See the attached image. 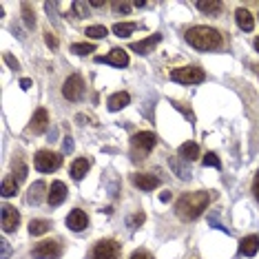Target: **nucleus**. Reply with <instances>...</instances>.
Returning <instances> with one entry per match:
<instances>
[{
  "instance_id": "nucleus-42",
  "label": "nucleus",
  "mask_w": 259,
  "mask_h": 259,
  "mask_svg": "<svg viewBox=\"0 0 259 259\" xmlns=\"http://www.w3.org/2000/svg\"><path fill=\"white\" fill-rule=\"evenodd\" d=\"M20 87H22V89H29V87H31V80H29V78L20 80Z\"/></svg>"
},
{
  "instance_id": "nucleus-24",
  "label": "nucleus",
  "mask_w": 259,
  "mask_h": 259,
  "mask_svg": "<svg viewBox=\"0 0 259 259\" xmlns=\"http://www.w3.org/2000/svg\"><path fill=\"white\" fill-rule=\"evenodd\" d=\"M197 9L202 11V14L215 16V14H220V11L224 9V5L220 3V0H213V3H197Z\"/></svg>"
},
{
  "instance_id": "nucleus-9",
  "label": "nucleus",
  "mask_w": 259,
  "mask_h": 259,
  "mask_svg": "<svg viewBox=\"0 0 259 259\" xmlns=\"http://www.w3.org/2000/svg\"><path fill=\"white\" fill-rule=\"evenodd\" d=\"M160 40H162V33H153V36L140 40V42H131V47H128V49L135 51V54H140V56H149L151 51L155 49L157 45H160Z\"/></svg>"
},
{
  "instance_id": "nucleus-10",
  "label": "nucleus",
  "mask_w": 259,
  "mask_h": 259,
  "mask_svg": "<svg viewBox=\"0 0 259 259\" xmlns=\"http://www.w3.org/2000/svg\"><path fill=\"white\" fill-rule=\"evenodd\" d=\"M18 224H20L18 210H16L14 206L5 204V206H3V231H5V233H14L16 228H18Z\"/></svg>"
},
{
  "instance_id": "nucleus-39",
  "label": "nucleus",
  "mask_w": 259,
  "mask_h": 259,
  "mask_svg": "<svg viewBox=\"0 0 259 259\" xmlns=\"http://www.w3.org/2000/svg\"><path fill=\"white\" fill-rule=\"evenodd\" d=\"M71 151H73V140L67 135V138H64V153H71Z\"/></svg>"
},
{
  "instance_id": "nucleus-41",
  "label": "nucleus",
  "mask_w": 259,
  "mask_h": 259,
  "mask_svg": "<svg viewBox=\"0 0 259 259\" xmlns=\"http://www.w3.org/2000/svg\"><path fill=\"white\" fill-rule=\"evenodd\" d=\"M89 7H96V9H102L104 3H100V0H93V3H89Z\"/></svg>"
},
{
  "instance_id": "nucleus-6",
  "label": "nucleus",
  "mask_w": 259,
  "mask_h": 259,
  "mask_svg": "<svg viewBox=\"0 0 259 259\" xmlns=\"http://www.w3.org/2000/svg\"><path fill=\"white\" fill-rule=\"evenodd\" d=\"M62 96L71 102H78V100L84 96V82H82L80 75H69L62 84Z\"/></svg>"
},
{
  "instance_id": "nucleus-1",
  "label": "nucleus",
  "mask_w": 259,
  "mask_h": 259,
  "mask_svg": "<svg viewBox=\"0 0 259 259\" xmlns=\"http://www.w3.org/2000/svg\"><path fill=\"white\" fill-rule=\"evenodd\" d=\"M217 195L213 191H197V193H184L178 202H175V210L182 220L191 222V220H197L199 215L206 210V206L213 202Z\"/></svg>"
},
{
  "instance_id": "nucleus-17",
  "label": "nucleus",
  "mask_w": 259,
  "mask_h": 259,
  "mask_svg": "<svg viewBox=\"0 0 259 259\" xmlns=\"http://www.w3.org/2000/svg\"><path fill=\"white\" fill-rule=\"evenodd\" d=\"M235 20H237V25H239L241 31H252V27H255V20H252V14L248 9H237Z\"/></svg>"
},
{
  "instance_id": "nucleus-8",
  "label": "nucleus",
  "mask_w": 259,
  "mask_h": 259,
  "mask_svg": "<svg viewBox=\"0 0 259 259\" xmlns=\"http://www.w3.org/2000/svg\"><path fill=\"white\" fill-rule=\"evenodd\" d=\"M93 259H120V244L113 239L98 241L96 250H93Z\"/></svg>"
},
{
  "instance_id": "nucleus-27",
  "label": "nucleus",
  "mask_w": 259,
  "mask_h": 259,
  "mask_svg": "<svg viewBox=\"0 0 259 259\" xmlns=\"http://www.w3.org/2000/svg\"><path fill=\"white\" fill-rule=\"evenodd\" d=\"M71 51L75 56H87V54H91V51H96V47L91 42H75V45H71Z\"/></svg>"
},
{
  "instance_id": "nucleus-18",
  "label": "nucleus",
  "mask_w": 259,
  "mask_h": 259,
  "mask_svg": "<svg viewBox=\"0 0 259 259\" xmlns=\"http://www.w3.org/2000/svg\"><path fill=\"white\" fill-rule=\"evenodd\" d=\"M128 102H131V96H128V93H124V91L113 93V96L109 98V111H120V109H124Z\"/></svg>"
},
{
  "instance_id": "nucleus-33",
  "label": "nucleus",
  "mask_w": 259,
  "mask_h": 259,
  "mask_svg": "<svg viewBox=\"0 0 259 259\" xmlns=\"http://www.w3.org/2000/svg\"><path fill=\"white\" fill-rule=\"evenodd\" d=\"M131 7H133L131 3H111V9H113L115 14H128Z\"/></svg>"
},
{
  "instance_id": "nucleus-21",
  "label": "nucleus",
  "mask_w": 259,
  "mask_h": 259,
  "mask_svg": "<svg viewBox=\"0 0 259 259\" xmlns=\"http://www.w3.org/2000/svg\"><path fill=\"white\" fill-rule=\"evenodd\" d=\"M89 160H84V157H80V160H75L71 164V175H73V180H82L87 173H89Z\"/></svg>"
},
{
  "instance_id": "nucleus-13",
  "label": "nucleus",
  "mask_w": 259,
  "mask_h": 259,
  "mask_svg": "<svg viewBox=\"0 0 259 259\" xmlns=\"http://www.w3.org/2000/svg\"><path fill=\"white\" fill-rule=\"evenodd\" d=\"M67 226L71 228V231L80 233V231H84V228L89 226V217H87V213H82L80 208H75V210H71V213L67 215Z\"/></svg>"
},
{
  "instance_id": "nucleus-36",
  "label": "nucleus",
  "mask_w": 259,
  "mask_h": 259,
  "mask_svg": "<svg viewBox=\"0 0 259 259\" xmlns=\"http://www.w3.org/2000/svg\"><path fill=\"white\" fill-rule=\"evenodd\" d=\"M131 259H153V255L151 252H146V250H135L131 255Z\"/></svg>"
},
{
  "instance_id": "nucleus-7",
  "label": "nucleus",
  "mask_w": 259,
  "mask_h": 259,
  "mask_svg": "<svg viewBox=\"0 0 259 259\" xmlns=\"http://www.w3.org/2000/svg\"><path fill=\"white\" fill-rule=\"evenodd\" d=\"M131 142H133V149L140 151V160H144L146 153H151L153 146L157 144V138H155V135H153L151 131H140V133L133 135Z\"/></svg>"
},
{
  "instance_id": "nucleus-20",
  "label": "nucleus",
  "mask_w": 259,
  "mask_h": 259,
  "mask_svg": "<svg viewBox=\"0 0 259 259\" xmlns=\"http://www.w3.org/2000/svg\"><path fill=\"white\" fill-rule=\"evenodd\" d=\"M47 191L45 182H36V184L29 186V195H27V202L29 204H40L42 202V193Z\"/></svg>"
},
{
  "instance_id": "nucleus-19",
  "label": "nucleus",
  "mask_w": 259,
  "mask_h": 259,
  "mask_svg": "<svg viewBox=\"0 0 259 259\" xmlns=\"http://www.w3.org/2000/svg\"><path fill=\"white\" fill-rule=\"evenodd\" d=\"M180 157H184L186 162H193V160H197L199 157V146L195 142H184L180 146Z\"/></svg>"
},
{
  "instance_id": "nucleus-26",
  "label": "nucleus",
  "mask_w": 259,
  "mask_h": 259,
  "mask_svg": "<svg viewBox=\"0 0 259 259\" xmlns=\"http://www.w3.org/2000/svg\"><path fill=\"white\" fill-rule=\"evenodd\" d=\"M170 168H173L175 173H180L182 180H191V168L184 166V164H182L178 157H170Z\"/></svg>"
},
{
  "instance_id": "nucleus-25",
  "label": "nucleus",
  "mask_w": 259,
  "mask_h": 259,
  "mask_svg": "<svg viewBox=\"0 0 259 259\" xmlns=\"http://www.w3.org/2000/svg\"><path fill=\"white\" fill-rule=\"evenodd\" d=\"M18 193V180L16 178H5L3 180V195L5 197H11Z\"/></svg>"
},
{
  "instance_id": "nucleus-38",
  "label": "nucleus",
  "mask_w": 259,
  "mask_h": 259,
  "mask_svg": "<svg viewBox=\"0 0 259 259\" xmlns=\"http://www.w3.org/2000/svg\"><path fill=\"white\" fill-rule=\"evenodd\" d=\"M0 246H3V259H7V257H9V252H11L9 244H7V239H3V241H0Z\"/></svg>"
},
{
  "instance_id": "nucleus-30",
  "label": "nucleus",
  "mask_w": 259,
  "mask_h": 259,
  "mask_svg": "<svg viewBox=\"0 0 259 259\" xmlns=\"http://www.w3.org/2000/svg\"><path fill=\"white\" fill-rule=\"evenodd\" d=\"M14 178L16 180H18V182H22V180H25L27 178V166H25V164H22L20 160H14Z\"/></svg>"
},
{
  "instance_id": "nucleus-35",
  "label": "nucleus",
  "mask_w": 259,
  "mask_h": 259,
  "mask_svg": "<svg viewBox=\"0 0 259 259\" xmlns=\"http://www.w3.org/2000/svg\"><path fill=\"white\" fill-rule=\"evenodd\" d=\"M45 40H47V45L51 47V49H58V40H56V36L51 31H47L45 33Z\"/></svg>"
},
{
  "instance_id": "nucleus-43",
  "label": "nucleus",
  "mask_w": 259,
  "mask_h": 259,
  "mask_svg": "<svg viewBox=\"0 0 259 259\" xmlns=\"http://www.w3.org/2000/svg\"><path fill=\"white\" fill-rule=\"evenodd\" d=\"M168 199H170V193L164 191V193H162V202H168Z\"/></svg>"
},
{
  "instance_id": "nucleus-12",
  "label": "nucleus",
  "mask_w": 259,
  "mask_h": 259,
  "mask_svg": "<svg viewBox=\"0 0 259 259\" xmlns=\"http://www.w3.org/2000/svg\"><path fill=\"white\" fill-rule=\"evenodd\" d=\"M133 186L142 188V191H155L157 186H160V178H155V175H149V173H135L133 178Z\"/></svg>"
},
{
  "instance_id": "nucleus-44",
  "label": "nucleus",
  "mask_w": 259,
  "mask_h": 259,
  "mask_svg": "<svg viewBox=\"0 0 259 259\" xmlns=\"http://www.w3.org/2000/svg\"><path fill=\"white\" fill-rule=\"evenodd\" d=\"M255 49H257V51H259V38H257V40H255Z\"/></svg>"
},
{
  "instance_id": "nucleus-29",
  "label": "nucleus",
  "mask_w": 259,
  "mask_h": 259,
  "mask_svg": "<svg viewBox=\"0 0 259 259\" xmlns=\"http://www.w3.org/2000/svg\"><path fill=\"white\" fill-rule=\"evenodd\" d=\"M71 7H73L75 18H87V14H89V5H87V3H82V0H75V3L71 5Z\"/></svg>"
},
{
  "instance_id": "nucleus-32",
  "label": "nucleus",
  "mask_w": 259,
  "mask_h": 259,
  "mask_svg": "<svg viewBox=\"0 0 259 259\" xmlns=\"http://www.w3.org/2000/svg\"><path fill=\"white\" fill-rule=\"evenodd\" d=\"M22 14H25V22H27V27L31 29L33 25H36V18H33V14H31V7H29V3H22Z\"/></svg>"
},
{
  "instance_id": "nucleus-15",
  "label": "nucleus",
  "mask_w": 259,
  "mask_h": 259,
  "mask_svg": "<svg viewBox=\"0 0 259 259\" xmlns=\"http://www.w3.org/2000/svg\"><path fill=\"white\" fill-rule=\"evenodd\" d=\"M47 126H49V113H47V109H38L36 113H33V117H31L29 128H31L33 133H45Z\"/></svg>"
},
{
  "instance_id": "nucleus-16",
  "label": "nucleus",
  "mask_w": 259,
  "mask_h": 259,
  "mask_svg": "<svg viewBox=\"0 0 259 259\" xmlns=\"http://www.w3.org/2000/svg\"><path fill=\"white\" fill-rule=\"evenodd\" d=\"M259 250V237L257 235H248V237H244L239 241V252L246 257H255Z\"/></svg>"
},
{
  "instance_id": "nucleus-11",
  "label": "nucleus",
  "mask_w": 259,
  "mask_h": 259,
  "mask_svg": "<svg viewBox=\"0 0 259 259\" xmlns=\"http://www.w3.org/2000/svg\"><path fill=\"white\" fill-rule=\"evenodd\" d=\"M96 62H104V64H113V67H126L128 64V56L124 49H113L109 56H98Z\"/></svg>"
},
{
  "instance_id": "nucleus-14",
  "label": "nucleus",
  "mask_w": 259,
  "mask_h": 259,
  "mask_svg": "<svg viewBox=\"0 0 259 259\" xmlns=\"http://www.w3.org/2000/svg\"><path fill=\"white\" fill-rule=\"evenodd\" d=\"M64 199H67V186L62 182H54L49 188V195H47V202L51 206H60Z\"/></svg>"
},
{
  "instance_id": "nucleus-4",
  "label": "nucleus",
  "mask_w": 259,
  "mask_h": 259,
  "mask_svg": "<svg viewBox=\"0 0 259 259\" xmlns=\"http://www.w3.org/2000/svg\"><path fill=\"white\" fill-rule=\"evenodd\" d=\"M170 78L175 82H182V84H199L206 80V73L199 67H180L170 71Z\"/></svg>"
},
{
  "instance_id": "nucleus-23",
  "label": "nucleus",
  "mask_w": 259,
  "mask_h": 259,
  "mask_svg": "<svg viewBox=\"0 0 259 259\" xmlns=\"http://www.w3.org/2000/svg\"><path fill=\"white\" fill-rule=\"evenodd\" d=\"M135 29H138L135 22H117V25H113V33L115 36H120V38H128Z\"/></svg>"
},
{
  "instance_id": "nucleus-3",
  "label": "nucleus",
  "mask_w": 259,
  "mask_h": 259,
  "mask_svg": "<svg viewBox=\"0 0 259 259\" xmlns=\"http://www.w3.org/2000/svg\"><path fill=\"white\" fill-rule=\"evenodd\" d=\"M33 164L40 173H51V170H58L62 166V155L54 151H38L33 157Z\"/></svg>"
},
{
  "instance_id": "nucleus-2",
  "label": "nucleus",
  "mask_w": 259,
  "mask_h": 259,
  "mask_svg": "<svg viewBox=\"0 0 259 259\" xmlns=\"http://www.w3.org/2000/svg\"><path fill=\"white\" fill-rule=\"evenodd\" d=\"M186 42L197 51H215L224 45V40L217 29L199 25V27H193L186 31Z\"/></svg>"
},
{
  "instance_id": "nucleus-37",
  "label": "nucleus",
  "mask_w": 259,
  "mask_h": 259,
  "mask_svg": "<svg viewBox=\"0 0 259 259\" xmlns=\"http://www.w3.org/2000/svg\"><path fill=\"white\" fill-rule=\"evenodd\" d=\"M5 62H7V64H9V67H11V69H18V67H20V64H18V60H16V58H14V56H9V54H7V56H5Z\"/></svg>"
},
{
  "instance_id": "nucleus-31",
  "label": "nucleus",
  "mask_w": 259,
  "mask_h": 259,
  "mask_svg": "<svg viewBox=\"0 0 259 259\" xmlns=\"http://www.w3.org/2000/svg\"><path fill=\"white\" fill-rule=\"evenodd\" d=\"M204 166H213V168H222V162H220V157L215 155V153H206L204 155Z\"/></svg>"
},
{
  "instance_id": "nucleus-5",
  "label": "nucleus",
  "mask_w": 259,
  "mask_h": 259,
  "mask_svg": "<svg viewBox=\"0 0 259 259\" xmlns=\"http://www.w3.org/2000/svg\"><path fill=\"white\" fill-rule=\"evenodd\" d=\"M33 259H58L62 255V246L58 241L49 239V241H40L38 246H33L31 250Z\"/></svg>"
},
{
  "instance_id": "nucleus-28",
  "label": "nucleus",
  "mask_w": 259,
  "mask_h": 259,
  "mask_svg": "<svg viewBox=\"0 0 259 259\" xmlns=\"http://www.w3.org/2000/svg\"><path fill=\"white\" fill-rule=\"evenodd\" d=\"M87 36H89V38H104V36H107V27H102V25H91V27H87Z\"/></svg>"
},
{
  "instance_id": "nucleus-40",
  "label": "nucleus",
  "mask_w": 259,
  "mask_h": 259,
  "mask_svg": "<svg viewBox=\"0 0 259 259\" xmlns=\"http://www.w3.org/2000/svg\"><path fill=\"white\" fill-rule=\"evenodd\" d=\"M252 193H255V197L259 199V170H257V175H255V182H252Z\"/></svg>"
},
{
  "instance_id": "nucleus-22",
  "label": "nucleus",
  "mask_w": 259,
  "mask_h": 259,
  "mask_svg": "<svg viewBox=\"0 0 259 259\" xmlns=\"http://www.w3.org/2000/svg\"><path fill=\"white\" fill-rule=\"evenodd\" d=\"M49 228H51V224L47 222V220H31V222H29V233H31L33 237H40V235H45Z\"/></svg>"
},
{
  "instance_id": "nucleus-34",
  "label": "nucleus",
  "mask_w": 259,
  "mask_h": 259,
  "mask_svg": "<svg viewBox=\"0 0 259 259\" xmlns=\"http://www.w3.org/2000/svg\"><path fill=\"white\" fill-rule=\"evenodd\" d=\"M142 222H144V213H135L131 220H128V228H138Z\"/></svg>"
}]
</instances>
